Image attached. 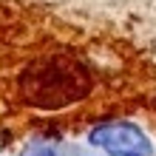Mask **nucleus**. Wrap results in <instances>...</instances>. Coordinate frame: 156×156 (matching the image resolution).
<instances>
[{
	"mask_svg": "<svg viewBox=\"0 0 156 156\" xmlns=\"http://www.w3.org/2000/svg\"><path fill=\"white\" fill-rule=\"evenodd\" d=\"M17 156H57V151H54L51 145H43V142H37V145H29L26 151H20Z\"/></svg>",
	"mask_w": 156,
	"mask_h": 156,
	"instance_id": "obj_3",
	"label": "nucleus"
},
{
	"mask_svg": "<svg viewBox=\"0 0 156 156\" xmlns=\"http://www.w3.org/2000/svg\"><path fill=\"white\" fill-rule=\"evenodd\" d=\"M91 145L111 156H153V145L131 122H108L91 131Z\"/></svg>",
	"mask_w": 156,
	"mask_h": 156,
	"instance_id": "obj_2",
	"label": "nucleus"
},
{
	"mask_svg": "<svg viewBox=\"0 0 156 156\" xmlns=\"http://www.w3.org/2000/svg\"><path fill=\"white\" fill-rule=\"evenodd\" d=\"M54 12L99 29L128 34L136 40H156V0H43Z\"/></svg>",
	"mask_w": 156,
	"mask_h": 156,
	"instance_id": "obj_1",
	"label": "nucleus"
}]
</instances>
